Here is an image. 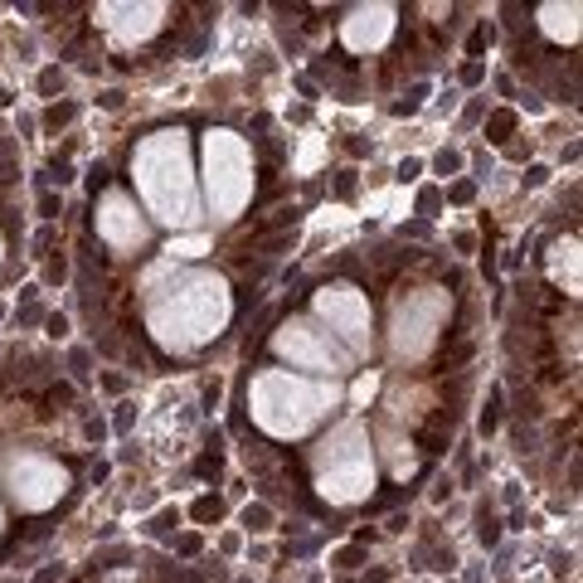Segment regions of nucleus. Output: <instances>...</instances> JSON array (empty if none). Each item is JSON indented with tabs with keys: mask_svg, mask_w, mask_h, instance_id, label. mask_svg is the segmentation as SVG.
I'll list each match as a JSON object with an SVG mask.
<instances>
[{
	"mask_svg": "<svg viewBox=\"0 0 583 583\" xmlns=\"http://www.w3.org/2000/svg\"><path fill=\"white\" fill-rule=\"evenodd\" d=\"M364 583H389V569H369V573H364Z\"/></svg>",
	"mask_w": 583,
	"mask_h": 583,
	"instance_id": "44",
	"label": "nucleus"
},
{
	"mask_svg": "<svg viewBox=\"0 0 583 583\" xmlns=\"http://www.w3.org/2000/svg\"><path fill=\"white\" fill-rule=\"evenodd\" d=\"M476 540H482V549H496V545H501V520H496L491 510L476 515Z\"/></svg>",
	"mask_w": 583,
	"mask_h": 583,
	"instance_id": "9",
	"label": "nucleus"
},
{
	"mask_svg": "<svg viewBox=\"0 0 583 583\" xmlns=\"http://www.w3.org/2000/svg\"><path fill=\"white\" fill-rule=\"evenodd\" d=\"M491 39H496V29H491V25H486V20H482V25H476V29H471V34H467V54H482V49H486V44H491Z\"/></svg>",
	"mask_w": 583,
	"mask_h": 583,
	"instance_id": "17",
	"label": "nucleus"
},
{
	"mask_svg": "<svg viewBox=\"0 0 583 583\" xmlns=\"http://www.w3.org/2000/svg\"><path fill=\"white\" fill-rule=\"evenodd\" d=\"M399 234H404V238H423V234H428V224H404Z\"/></svg>",
	"mask_w": 583,
	"mask_h": 583,
	"instance_id": "43",
	"label": "nucleus"
},
{
	"mask_svg": "<svg viewBox=\"0 0 583 583\" xmlns=\"http://www.w3.org/2000/svg\"><path fill=\"white\" fill-rule=\"evenodd\" d=\"M433 171H438V175H457V171H462V156H457V151H438Z\"/></svg>",
	"mask_w": 583,
	"mask_h": 583,
	"instance_id": "22",
	"label": "nucleus"
},
{
	"mask_svg": "<svg viewBox=\"0 0 583 583\" xmlns=\"http://www.w3.org/2000/svg\"><path fill=\"white\" fill-rule=\"evenodd\" d=\"M336 199H355V190H360V180H355V171H336Z\"/></svg>",
	"mask_w": 583,
	"mask_h": 583,
	"instance_id": "18",
	"label": "nucleus"
},
{
	"mask_svg": "<svg viewBox=\"0 0 583 583\" xmlns=\"http://www.w3.org/2000/svg\"><path fill=\"white\" fill-rule=\"evenodd\" d=\"M311 549H316V540H297V545H287V554H297V559L311 554Z\"/></svg>",
	"mask_w": 583,
	"mask_h": 583,
	"instance_id": "42",
	"label": "nucleus"
},
{
	"mask_svg": "<svg viewBox=\"0 0 583 583\" xmlns=\"http://www.w3.org/2000/svg\"><path fill=\"white\" fill-rule=\"evenodd\" d=\"M49 180H59V185L73 180V161H69V156H54V161H49Z\"/></svg>",
	"mask_w": 583,
	"mask_h": 583,
	"instance_id": "20",
	"label": "nucleus"
},
{
	"mask_svg": "<svg viewBox=\"0 0 583 583\" xmlns=\"http://www.w3.org/2000/svg\"><path fill=\"white\" fill-rule=\"evenodd\" d=\"M540 25L549 39H578V5H540Z\"/></svg>",
	"mask_w": 583,
	"mask_h": 583,
	"instance_id": "6",
	"label": "nucleus"
},
{
	"mask_svg": "<svg viewBox=\"0 0 583 583\" xmlns=\"http://www.w3.org/2000/svg\"><path fill=\"white\" fill-rule=\"evenodd\" d=\"M190 515H195L199 525H214V520L224 515V501H219V496H199V501L190 506Z\"/></svg>",
	"mask_w": 583,
	"mask_h": 583,
	"instance_id": "12",
	"label": "nucleus"
},
{
	"mask_svg": "<svg viewBox=\"0 0 583 583\" xmlns=\"http://www.w3.org/2000/svg\"><path fill=\"white\" fill-rule=\"evenodd\" d=\"M44 326H49V336H54V340H64V336H69V316H44Z\"/></svg>",
	"mask_w": 583,
	"mask_h": 583,
	"instance_id": "34",
	"label": "nucleus"
},
{
	"mask_svg": "<svg viewBox=\"0 0 583 583\" xmlns=\"http://www.w3.org/2000/svg\"><path fill=\"white\" fill-rule=\"evenodd\" d=\"M73 117H78V102H54V108L44 112V127H49V132H59V127H69Z\"/></svg>",
	"mask_w": 583,
	"mask_h": 583,
	"instance_id": "13",
	"label": "nucleus"
},
{
	"mask_svg": "<svg viewBox=\"0 0 583 583\" xmlns=\"http://www.w3.org/2000/svg\"><path fill=\"white\" fill-rule=\"evenodd\" d=\"M282 331H287V336H282V350H287V355H306L311 364H321V369H336V364H340L336 355H326V350H316V345H311L306 326H282Z\"/></svg>",
	"mask_w": 583,
	"mask_h": 583,
	"instance_id": "7",
	"label": "nucleus"
},
{
	"mask_svg": "<svg viewBox=\"0 0 583 583\" xmlns=\"http://www.w3.org/2000/svg\"><path fill=\"white\" fill-rule=\"evenodd\" d=\"M175 554H180V559H195V554H199V535H180V540H175Z\"/></svg>",
	"mask_w": 583,
	"mask_h": 583,
	"instance_id": "32",
	"label": "nucleus"
},
{
	"mask_svg": "<svg viewBox=\"0 0 583 583\" xmlns=\"http://www.w3.org/2000/svg\"><path fill=\"white\" fill-rule=\"evenodd\" d=\"M447 199H452V204H471V199H476V185H471V180H457V185L447 190Z\"/></svg>",
	"mask_w": 583,
	"mask_h": 583,
	"instance_id": "25",
	"label": "nucleus"
},
{
	"mask_svg": "<svg viewBox=\"0 0 583 583\" xmlns=\"http://www.w3.org/2000/svg\"><path fill=\"white\" fill-rule=\"evenodd\" d=\"M423 97H428V83H408V92H404V102H394V117H413L418 108H423Z\"/></svg>",
	"mask_w": 583,
	"mask_h": 583,
	"instance_id": "10",
	"label": "nucleus"
},
{
	"mask_svg": "<svg viewBox=\"0 0 583 583\" xmlns=\"http://www.w3.org/2000/svg\"><path fill=\"white\" fill-rule=\"evenodd\" d=\"M34 248H39V253L54 248V229H39V234H34Z\"/></svg>",
	"mask_w": 583,
	"mask_h": 583,
	"instance_id": "39",
	"label": "nucleus"
},
{
	"mask_svg": "<svg viewBox=\"0 0 583 583\" xmlns=\"http://www.w3.org/2000/svg\"><path fill=\"white\" fill-rule=\"evenodd\" d=\"M336 564H340V569H355V564H364V549H360V545H350V549H340V554H336Z\"/></svg>",
	"mask_w": 583,
	"mask_h": 583,
	"instance_id": "33",
	"label": "nucleus"
},
{
	"mask_svg": "<svg viewBox=\"0 0 583 583\" xmlns=\"http://www.w3.org/2000/svg\"><path fill=\"white\" fill-rule=\"evenodd\" d=\"M64 277H69V262L54 258V262H49V273H44V282H64Z\"/></svg>",
	"mask_w": 583,
	"mask_h": 583,
	"instance_id": "35",
	"label": "nucleus"
},
{
	"mask_svg": "<svg viewBox=\"0 0 583 583\" xmlns=\"http://www.w3.org/2000/svg\"><path fill=\"white\" fill-rule=\"evenodd\" d=\"M204 151H209V195H214L219 209H234L243 199V190H248V180H243V156L234 151L229 132H214Z\"/></svg>",
	"mask_w": 583,
	"mask_h": 583,
	"instance_id": "1",
	"label": "nucleus"
},
{
	"mask_svg": "<svg viewBox=\"0 0 583 583\" xmlns=\"http://www.w3.org/2000/svg\"><path fill=\"white\" fill-rule=\"evenodd\" d=\"M10 486H15L20 506H49L64 491V471H54L49 462H34V457H20V462H10Z\"/></svg>",
	"mask_w": 583,
	"mask_h": 583,
	"instance_id": "2",
	"label": "nucleus"
},
{
	"mask_svg": "<svg viewBox=\"0 0 583 583\" xmlns=\"http://www.w3.org/2000/svg\"><path fill=\"white\" fill-rule=\"evenodd\" d=\"M59 88H64V69H44V73H39V92H44V97H54Z\"/></svg>",
	"mask_w": 583,
	"mask_h": 583,
	"instance_id": "21",
	"label": "nucleus"
},
{
	"mask_svg": "<svg viewBox=\"0 0 583 583\" xmlns=\"http://www.w3.org/2000/svg\"><path fill=\"white\" fill-rule=\"evenodd\" d=\"M355 20H360V25H350V44H380V39L389 34L394 10H384V5H375V10H355Z\"/></svg>",
	"mask_w": 583,
	"mask_h": 583,
	"instance_id": "5",
	"label": "nucleus"
},
{
	"mask_svg": "<svg viewBox=\"0 0 583 583\" xmlns=\"http://www.w3.org/2000/svg\"><path fill=\"white\" fill-rule=\"evenodd\" d=\"M510 132H515V112L510 108H501V112L486 117V141H506Z\"/></svg>",
	"mask_w": 583,
	"mask_h": 583,
	"instance_id": "11",
	"label": "nucleus"
},
{
	"mask_svg": "<svg viewBox=\"0 0 583 583\" xmlns=\"http://www.w3.org/2000/svg\"><path fill=\"white\" fill-rule=\"evenodd\" d=\"M132 418H136V404H117V418H112V428H117V433H127V428H132Z\"/></svg>",
	"mask_w": 583,
	"mask_h": 583,
	"instance_id": "28",
	"label": "nucleus"
},
{
	"mask_svg": "<svg viewBox=\"0 0 583 583\" xmlns=\"http://www.w3.org/2000/svg\"><path fill=\"white\" fill-rule=\"evenodd\" d=\"M83 438H88V443H102V438H108V423H102V418H88V423H83Z\"/></svg>",
	"mask_w": 583,
	"mask_h": 583,
	"instance_id": "30",
	"label": "nucleus"
},
{
	"mask_svg": "<svg viewBox=\"0 0 583 583\" xmlns=\"http://www.w3.org/2000/svg\"><path fill=\"white\" fill-rule=\"evenodd\" d=\"M462 83H467V88H476V83H486V69H482V64H476V59H467V64H462Z\"/></svg>",
	"mask_w": 583,
	"mask_h": 583,
	"instance_id": "26",
	"label": "nucleus"
},
{
	"mask_svg": "<svg viewBox=\"0 0 583 583\" xmlns=\"http://www.w3.org/2000/svg\"><path fill=\"white\" fill-rule=\"evenodd\" d=\"M243 525L253 530V535H262V530H273V510L262 506V501L258 506H243Z\"/></svg>",
	"mask_w": 583,
	"mask_h": 583,
	"instance_id": "14",
	"label": "nucleus"
},
{
	"mask_svg": "<svg viewBox=\"0 0 583 583\" xmlns=\"http://www.w3.org/2000/svg\"><path fill=\"white\" fill-rule=\"evenodd\" d=\"M545 180H549V166H525V175H520V185H525V190H540Z\"/></svg>",
	"mask_w": 583,
	"mask_h": 583,
	"instance_id": "23",
	"label": "nucleus"
},
{
	"mask_svg": "<svg viewBox=\"0 0 583 583\" xmlns=\"http://www.w3.org/2000/svg\"><path fill=\"white\" fill-rule=\"evenodd\" d=\"M122 102H127V92H122V88H102V92H97V108H108V112H117Z\"/></svg>",
	"mask_w": 583,
	"mask_h": 583,
	"instance_id": "24",
	"label": "nucleus"
},
{
	"mask_svg": "<svg viewBox=\"0 0 583 583\" xmlns=\"http://www.w3.org/2000/svg\"><path fill=\"white\" fill-rule=\"evenodd\" d=\"M102 389H108V394H122V389H127V375H102Z\"/></svg>",
	"mask_w": 583,
	"mask_h": 583,
	"instance_id": "37",
	"label": "nucleus"
},
{
	"mask_svg": "<svg viewBox=\"0 0 583 583\" xmlns=\"http://www.w3.org/2000/svg\"><path fill=\"white\" fill-rule=\"evenodd\" d=\"M5 583H20V578H5Z\"/></svg>",
	"mask_w": 583,
	"mask_h": 583,
	"instance_id": "45",
	"label": "nucleus"
},
{
	"mask_svg": "<svg viewBox=\"0 0 583 583\" xmlns=\"http://www.w3.org/2000/svg\"><path fill=\"white\" fill-rule=\"evenodd\" d=\"M345 151H350V156H369V141H364V136H350Z\"/></svg>",
	"mask_w": 583,
	"mask_h": 583,
	"instance_id": "40",
	"label": "nucleus"
},
{
	"mask_svg": "<svg viewBox=\"0 0 583 583\" xmlns=\"http://www.w3.org/2000/svg\"><path fill=\"white\" fill-rule=\"evenodd\" d=\"M127 559V549H97L92 554V569H112V564H122Z\"/></svg>",
	"mask_w": 583,
	"mask_h": 583,
	"instance_id": "27",
	"label": "nucleus"
},
{
	"mask_svg": "<svg viewBox=\"0 0 583 583\" xmlns=\"http://www.w3.org/2000/svg\"><path fill=\"white\" fill-rule=\"evenodd\" d=\"M219 389H224L219 380H214V384H204V404H209V413H214V404H219Z\"/></svg>",
	"mask_w": 583,
	"mask_h": 583,
	"instance_id": "41",
	"label": "nucleus"
},
{
	"mask_svg": "<svg viewBox=\"0 0 583 583\" xmlns=\"http://www.w3.org/2000/svg\"><path fill=\"white\" fill-rule=\"evenodd\" d=\"M102 234H112L122 248H132V243H141V238H146V229H141V224H132V199H122V195H117V199L108 204V214H102Z\"/></svg>",
	"mask_w": 583,
	"mask_h": 583,
	"instance_id": "4",
	"label": "nucleus"
},
{
	"mask_svg": "<svg viewBox=\"0 0 583 583\" xmlns=\"http://www.w3.org/2000/svg\"><path fill=\"white\" fill-rule=\"evenodd\" d=\"M49 404H73V389L69 384H54V389H49Z\"/></svg>",
	"mask_w": 583,
	"mask_h": 583,
	"instance_id": "38",
	"label": "nucleus"
},
{
	"mask_svg": "<svg viewBox=\"0 0 583 583\" xmlns=\"http://www.w3.org/2000/svg\"><path fill=\"white\" fill-rule=\"evenodd\" d=\"M238 583H248V578H238Z\"/></svg>",
	"mask_w": 583,
	"mask_h": 583,
	"instance_id": "46",
	"label": "nucleus"
},
{
	"mask_svg": "<svg viewBox=\"0 0 583 583\" xmlns=\"http://www.w3.org/2000/svg\"><path fill=\"white\" fill-rule=\"evenodd\" d=\"M438 209H443V190H433V185L418 190V214H423V219H433Z\"/></svg>",
	"mask_w": 583,
	"mask_h": 583,
	"instance_id": "16",
	"label": "nucleus"
},
{
	"mask_svg": "<svg viewBox=\"0 0 583 583\" xmlns=\"http://www.w3.org/2000/svg\"><path fill=\"white\" fill-rule=\"evenodd\" d=\"M175 525H180V510L171 506V510H156L141 530H146V535H161V540H166V535H175Z\"/></svg>",
	"mask_w": 583,
	"mask_h": 583,
	"instance_id": "8",
	"label": "nucleus"
},
{
	"mask_svg": "<svg viewBox=\"0 0 583 583\" xmlns=\"http://www.w3.org/2000/svg\"><path fill=\"white\" fill-rule=\"evenodd\" d=\"M59 214H64V209H59V199L44 190V195H39V219H59Z\"/></svg>",
	"mask_w": 583,
	"mask_h": 583,
	"instance_id": "29",
	"label": "nucleus"
},
{
	"mask_svg": "<svg viewBox=\"0 0 583 583\" xmlns=\"http://www.w3.org/2000/svg\"><path fill=\"white\" fill-rule=\"evenodd\" d=\"M496 423H501V389H491V399H486V408H482V438L496 433Z\"/></svg>",
	"mask_w": 583,
	"mask_h": 583,
	"instance_id": "15",
	"label": "nucleus"
},
{
	"mask_svg": "<svg viewBox=\"0 0 583 583\" xmlns=\"http://www.w3.org/2000/svg\"><path fill=\"white\" fill-rule=\"evenodd\" d=\"M321 311H326V321H340V326H345V336H350L355 345H364L369 316H364V301H360L355 287H345V282L326 287V292H321Z\"/></svg>",
	"mask_w": 583,
	"mask_h": 583,
	"instance_id": "3",
	"label": "nucleus"
},
{
	"mask_svg": "<svg viewBox=\"0 0 583 583\" xmlns=\"http://www.w3.org/2000/svg\"><path fill=\"white\" fill-rule=\"evenodd\" d=\"M69 369H73V380H88V375H92V355L78 345V350L69 355Z\"/></svg>",
	"mask_w": 583,
	"mask_h": 583,
	"instance_id": "19",
	"label": "nucleus"
},
{
	"mask_svg": "<svg viewBox=\"0 0 583 583\" xmlns=\"http://www.w3.org/2000/svg\"><path fill=\"white\" fill-rule=\"evenodd\" d=\"M102 185H108V166H92V171H88V190L97 195Z\"/></svg>",
	"mask_w": 583,
	"mask_h": 583,
	"instance_id": "36",
	"label": "nucleus"
},
{
	"mask_svg": "<svg viewBox=\"0 0 583 583\" xmlns=\"http://www.w3.org/2000/svg\"><path fill=\"white\" fill-rule=\"evenodd\" d=\"M306 583H316V578H306Z\"/></svg>",
	"mask_w": 583,
	"mask_h": 583,
	"instance_id": "47",
	"label": "nucleus"
},
{
	"mask_svg": "<svg viewBox=\"0 0 583 583\" xmlns=\"http://www.w3.org/2000/svg\"><path fill=\"white\" fill-rule=\"evenodd\" d=\"M394 175L408 185V180H418V175H423V161H413V156H408V161H399V171H394Z\"/></svg>",
	"mask_w": 583,
	"mask_h": 583,
	"instance_id": "31",
	"label": "nucleus"
}]
</instances>
